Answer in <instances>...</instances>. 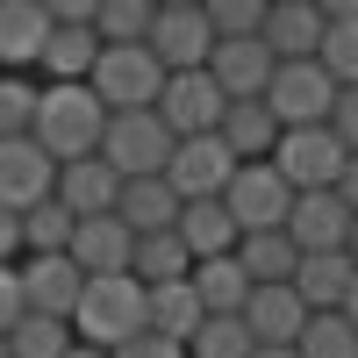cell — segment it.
<instances>
[{
  "label": "cell",
  "mask_w": 358,
  "mask_h": 358,
  "mask_svg": "<svg viewBox=\"0 0 358 358\" xmlns=\"http://www.w3.org/2000/svg\"><path fill=\"white\" fill-rule=\"evenodd\" d=\"M22 236H29V251H72L79 215L50 194V201H36V208H22Z\"/></svg>",
  "instance_id": "32"
},
{
  "label": "cell",
  "mask_w": 358,
  "mask_h": 358,
  "mask_svg": "<svg viewBox=\"0 0 358 358\" xmlns=\"http://www.w3.org/2000/svg\"><path fill=\"white\" fill-rule=\"evenodd\" d=\"M337 72L322 65V57H280L273 86H265V101H273V115L287 129H308V122H330L337 115Z\"/></svg>",
  "instance_id": "5"
},
{
  "label": "cell",
  "mask_w": 358,
  "mask_h": 358,
  "mask_svg": "<svg viewBox=\"0 0 358 358\" xmlns=\"http://www.w3.org/2000/svg\"><path fill=\"white\" fill-rule=\"evenodd\" d=\"M344 315H351V322H358V287H351V301H344Z\"/></svg>",
  "instance_id": "46"
},
{
  "label": "cell",
  "mask_w": 358,
  "mask_h": 358,
  "mask_svg": "<svg viewBox=\"0 0 358 358\" xmlns=\"http://www.w3.org/2000/svg\"><path fill=\"white\" fill-rule=\"evenodd\" d=\"M57 165L36 136H0V208H36L57 194Z\"/></svg>",
  "instance_id": "10"
},
{
  "label": "cell",
  "mask_w": 358,
  "mask_h": 358,
  "mask_svg": "<svg viewBox=\"0 0 358 358\" xmlns=\"http://www.w3.org/2000/svg\"><path fill=\"white\" fill-rule=\"evenodd\" d=\"M194 294H201V308L208 315H244V301H251V273H244V258L236 251H222V258H194Z\"/></svg>",
  "instance_id": "20"
},
{
  "label": "cell",
  "mask_w": 358,
  "mask_h": 358,
  "mask_svg": "<svg viewBox=\"0 0 358 358\" xmlns=\"http://www.w3.org/2000/svg\"><path fill=\"white\" fill-rule=\"evenodd\" d=\"M208 22L222 29V36H265V15H273V0H201Z\"/></svg>",
  "instance_id": "35"
},
{
  "label": "cell",
  "mask_w": 358,
  "mask_h": 358,
  "mask_svg": "<svg viewBox=\"0 0 358 358\" xmlns=\"http://www.w3.org/2000/svg\"><path fill=\"white\" fill-rule=\"evenodd\" d=\"M236 258H244V273L258 287H280V280L301 273V244H294V229H244Z\"/></svg>",
  "instance_id": "26"
},
{
  "label": "cell",
  "mask_w": 358,
  "mask_h": 358,
  "mask_svg": "<svg viewBox=\"0 0 358 358\" xmlns=\"http://www.w3.org/2000/svg\"><path fill=\"white\" fill-rule=\"evenodd\" d=\"M101 50H108V36L94 22H57L50 43H43V79H94Z\"/></svg>",
  "instance_id": "23"
},
{
  "label": "cell",
  "mask_w": 358,
  "mask_h": 358,
  "mask_svg": "<svg viewBox=\"0 0 358 358\" xmlns=\"http://www.w3.org/2000/svg\"><path fill=\"white\" fill-rule=\"evenodd\" d=\"M86 280L94 273H86L72 251H29L22 258V294H29V308H43V315H72Z\"/></svg>",
  "instance_id": "11"
},
{
  "label": "cell",
  "mask_w": 358,
  "mask_h": 358,
  "mask_svg": "<svg viewBox=\"0 0 358 358\" xmlns=\"http://www.w3.org/2000/svg\"><path fill=\"white\" fill-rule=\"evenodd\" d=\"M108 101L94 94L86 79H43V115H36V143L57 158V165H72V158H94L101 151V136H108Z\"/></svg>",
  "instance_id": "1"
},
{
  "label": "cell",
  "mask_w": 358,
  "mask_h": 358,
  "mask_svg": "<svg viewBox=\"0 0 358 358\" xmlns=\"http://www.w3.org/2000/svg\"><path fill=\"white\" fill-rule=\"evenodd\" d=\"M151 22H158V0H101V15H94L108 43H151Z\"/></svg>",
  "instance_id": "34"
},
{
  "label": "cell",
  "mask_w": 358,
  "mask_h": 358,
  "mask_svg": "<svg viewBox=\"0 0 358 358\" xmlns=\"http://www.w3.org/2000/svg\"><path fill=\"white\" fill-rule=\"evenodd\" d=\"M236 165H244V158L229 151V136H222V129H208V136H179V151H172L165 179H172L187 201H208V194H229Z\"/></svg>",
  "instance_id": "9"
},
{
  "label": "cell",
  "mask_w": 358,
  "mask_h": 358,
  "mask_svg": "<svg viewBox=\"0 0 358 358\" xmlns=\"http://www.w3.org/2000/svg\"><path fill=\"white\" fill-rule=\"evenodd\" d=\"M29 236H22V208H0V265H22Z\"/></svg>",
  "instance_id": "39"
},
{
  "label": "cell",
  "mask_w": 358,
  "mask_h": 358,
  "mask_svg": "<svg viewBox=\"0 0 358 358\" xmlns=\"http://www.w3.org/2000/svg\"><path fill=\"white\" fill-rule=\"evenodd\" d=\"M308 308H344L358 287V258L351 251H301V273H294Z\"/></svg>",
  "instance_id": "22"
},
{
  "label": "cell",
  "mask_w": 358,
  "mask_h": 358,
  "mask_svg": "<svg viewBox=\"0 0 358 358\" xmlns=\"http://www.w3.org/2000/svg\"><path fill=\"white\" fill-rule=\"evenodd\" d=\"M251 358H301V344H258Z\"/></svg>",
  "instance_id": "44"
},
{
  "label": "cell",
  "mask_w": 358,
  "mask_h": 358,
  "mask_svg": "<svg viewBox=\"0 0 358 358\" xmlns=\"http://www.w3.org/2000/svg\"><path fill=\"white\" fill-rule=\"evenodd\" d=\"M158 8H201V0H158Z\"/></svg>",
  "instance_id": "47"
},
{
  "label": "cell",
  "mask_w": 358,
  "mask_h": 358,
  "mask_svg": "<svg viewBox=\"0 0 358 358\" xmlns=\"http://www.w3.org/2000/svg\"><path fill=\"white\" fill-rule=\"evenodd\" d=\"M179 236L194 244V258H222L244 244V222H236V208L222 194H208V201H187V215H179Z\"/></svg>",
  "instance_id": "24"
},
{
  "label": "cell",
  "mask_w": 358,
  "mask_h": 358,
  "mask_svg": "<svg viewBox=\"0 0 358 358\" xmlns=\"http://www.w3.org/2000/svg\"><path fill=\"white\" fill-rule=\"evenodd\" d=\"M158 115L179 129V136H208V129H222V115H229V94H222V79L194 65V72H172L165 79V94H158Z\"/></svg>",
  "instance_id": "8"
},
{
  "label": "cell",
  "mask_w": 358,
  "mask_h": 358,
  "mask_svg": "<svg viewBox=\"0 0 358 358\" xmlns=\"http://www.w3.org/2000/svg\"><path fill=\"white\" fill-rule=\"evenodd\" d=\"M72 330L86 344H108V351H122L129 337L151 330V287H143L136 273H94L79 294V308H72Z\"/></svg>",
  "instance_id": "2"
},
{
  "label": "cell",
  "mask_w": 358,
  "mask_h": 358,
  "mask_svg": "<svg viewBox=\"0 0 358 358\" xmlns=\"http://www.w3.org/2000/svg\"><path fill=\"white\" fill-rule=\"evenodd\" d=\"M8 344H15V358H65V351L79 344V330H72V315H43V308H29L15 330H8Z\"/></svg>",
  "instance_id": "29"
},
{
  "label": "cell",
  "mask_w": 358,
  "mask_h": 358,
  "mask_svg": "<svg viewBox=\"0 0 358 358\" xmlns=\"http://www.w3.org/2000/svg\"><path fill=\"white\" fill-rule=\"evenodd\" d=\"M115 358H194V351L179 344V337H165V330H143V337H129Z\"/></svg>",
  "instance_id": "38"
},
{
  "label": "cell",
  "mask_w": 358,
  "mask_h": 358,
  "mask_svg": "<svg viewBox=\"0 0 358 358\" xmlns=\"http://www.w3.org/2000/svg\"><path fill=\"white\" fill-rule=\"evenodd\" d=\"M129 273H136L143 287H158V280H187V273H194V244H187L179 229H143Z\"/></svg>",
  "instance_id": "27"
},
{
  "label": "cell",
  "mask_w": 358,
  "mask_h": 358,
  "mask_svg": "<svg viewBox=\"0 0 358 358\" xmlns=\"http://www.w3.org/2000/svg\"><path fill=\"white\" fill-rule=\"evenodd\" d=\"M273 165L294 179V194H315V187H337L344 165H351V143L330 129V122H308V129H287Z\"/></svg>",
  "instance_id": "6"
},
{
  "label": "cell",
  "mask_w": 358,
  "mask_h": 358,
  "mask_svg": "<svg viewBox=\"0 0 358 358\" xmlns=\"http://www.w3.org/2000/svg\"><path fill=\"white\" fill-rule=\"evenodd\" d=\"M330 129L351 143V151H358V86H344V94H337V115H330Z\"/></svg>",
  "instance_id": "40"
},
{
  "label": "cell",
  "mask_w": 358,
  "mask_h": 358,
  "mask_svg": "<svg viewBox=\"0 0 358 358\" xmlns=\"http://www.w3.org/2000/svg\"><path fill=\"white\" fill-rule=\"evenodd\" d=\"M215 43H222V29L208 22V8H158V22H151V50L165 57L172 72L208 65V57H215Z\"/></svg>",
  "instance_id": "12"
},
{
  "label": "cell",
  "mask_w": 358,
  "mask_h": 358,
  "mask_svg": "<svg viewBox=\"0 0 358 358\" xmlns=\"http://www.w3.org/2000/svg\"><path fill=\"white\" fill-rule=\"evenodd\" d=\"M337 194H344V201L358 208V151H351V165H344V179H337Z\"/></svg>",
  "instance_id": "43"
},
{
  "label": "cell",
  "mask_w": 358,
  "mask_h": 358,
  "mask_svg": "<svg viewBox=\"0 0 358 358\" xmlns=\"http://www.w3.org/2000/svg\"><path fill=\"white\" fill-rule=\"evenodd\" d=\"M308 301H301V287L280 280V287H251V301H244V322H251V337L258 344H294L308 330Z\"/></svg>",
  "instance_id": "18"
},
{
  "label": "cell",
  "mask_w": 358,
  "mask_h": 358,
  "mask_svg": "<svg viewBox=\"0 0 358 358\" xmlns=\"http://www.w3.org/2000/svg\"><path fill=\"white\" fill-rule=\"evenodd\" d=\"M65 358H115V351H108V344H86V337H79V344H72Z\"/></svg>",
  "instance_id": "45"
},
{
  "label": "cell",
  "mask_w": 358,
  "mask_h": 358,
  "mask_svg": "<svg viewBox=\"0 0 358 358\" xmlns=\"http://www.w3.org/2000/svg\"><path fill=\"white\" fill-rule=\"evenodd\" d=\"M315 8L330 15V22H358V0H315Z\"/></svg>",
  "instance_id": "42"
},
{
  "label": "cell",
  "mask_w": 358,
  "mask_h": 358,
  "mask_svg": "<svg viewBox=\"0 0 358 358\" xmlns=\"http://www.w3.org/2000/svg\"><path fill=\"white\" fill-rule=\"evenodd\" d=\"M29 315V294H22V265H0V337Z\"/></svg>",
  "instance_id": "37"
},
{
  "label": "cell",
  "mask_w": 358,
  "mask_h": 358,
  "mask_svg": "<svg viewBox=\"0 0 358 358\" xmlns=\"http://www.w3.org/2000/svg\"><path fill=\"white\" fill-rule=\"evenodd\" d=\"M165 79H172V65H165V57H158L151 43H108L86 86H94V94H101L108 108H158Z\"/></svg>",
  "instance_id": "4"
},
{
  "label": "cell",
  "mask_w": 358,
  "mask_h": 358,
  "mask_svg": "<svg viewBox=\"0 0 358 358\" xmlns=\"http://www.w3.org/2000/svg\"><path fill=\"white\" fill-rule=\"evenodd\" d=\"M122 187H129V172H115L101 151L72 158L65 172H57V201H65L72 215H115V208H122Z\"/></svg>",
  "instance_id": "16"
},
{
  "label": "cell",
  "mask_w": 358,
  "mask_h": 358,
  "mask_svg": "<svg viewBox=\"0 0 358 358\" xmlns=\"http://www.w3.org/2000/svg\"><path fill=\"white\" fill-rule=\"evenodd\" d=\"M187 351H194V358H251L258 337H251V322H244V315H208L201 330L187 337Z\"/></svg>",
  "instance_id": "33"
},
{
  "label": "cell",
  "mask_w": 358,
  "mask_h": 358,
  "mask_svg": "<svg viewBox=\"0 0 358 358\" xmlns=\"http://www.w3.org/2000/svg\"><path fill=\"white\" fill-rule=\"evenodd\" d=\"M201 322H208V308H201L194 280H158V287H151V330H165V337L187 344Z\"/></svg>",
  "instance_id": "28"
},
{
  "label": "cell",
  "mask_w": 358,
  "mask_h": 358,
  "mask_svg": "<svg viewBox=\"0 0 358 358\" xmlns=\"http://www.w3.org/2000/svg\"><path fill=\"white\" fill-rule=\"evenodd\" d=\"M222 201L236 208V222H244V229H287V215H294V179H287L273 158H244Z\"/></svg>",
  "instance_id": "7"
},
{
  "label": "cell",
  "mask_w": 358,
  "mask_h": 358,
  "mask_svg": "<svg viewBox=\"0 0 358 358\" xmlns=\"http://www.w3.org/2000/svg\"><path fill=\"white\" fill-rule=\"evenodd\" d=\"M208 72L222 79L229 101H265V86H273L280 57H273V43H265V36H222L215 57H208Z\"/></svg>",
  "instance_id": "13"
},
{
  "label": "cell",
  "mask_w": 358,
  "mask_h": 358,
  "mask_svg": "<svg viewBox=\"0 0 358 358\" xmlns=\"http://www.w3.org/2000/svg\"><path fill=\"white\" fill-rule=\"evenodd\" d=\"M294 344H301V358H358V322L344 308H315Z\"/></svg>",
  "instance_id": "30"
},
{
  "label": "cell",
  "mask_w": 358,
  "mask_h": 358,
  "mask_svg": "<svg viewBox=\"0 0 358 358\" xmlns=\"http://www.w3.org/2000/svg\"><path fill=\"white\" fill-rule=\"evenodd\" d=\"M351 222H358V208H351L337 187L294 194V215H287V229H294V244H301V251H344V244H351Z\"/></svg>",
  "instance_id": "14"
},
{
  "label": "cell",
  "mask_w": 358,
  "mask_h": 358,
  "mask_svg": "<svg viewBox=\"0 0 358 358\" xmlns=\"http://www.w3.org/2000/svg\"><path fill=\"white\" fill-rule=\"evenodd\" d=\"M43 115V86L29 72H0V136H36Z\"/></svg>",
  "instance_id": "31"
},
{
  "label": "cell",
  "mask_w": 358,
  "mask_h": 358,
  "mask_svg": "<svg viewBox=\"0 0 358 358\" xmlns=\"http://www.w3.org/2000/svg\"><path fill=\"white\" fill-rule=\"evenodd\" d=\"M0 358H15V344H8V337H0Z\"/></svg>",
  "instance_id": "49"
},
{
  "label": "cell",
  "mask_w": 358,
  "mask_h": 358,
  "mask_svg": "<svg viewBox=\"0 0 358 358\" xmlns=\"http://www.w3.org/2000/svg\"><path fill=\"white\" fill-rule=\"evenodd\" d=\"M50 0H0V65L8 72H29V65H43V43H50Z\"/></svg>",
  "instance_id": "15"
},
{
  "label": "cell",
  "mask_w": 358,
  "mask_h": 358,
  "mask_svg": "<svg viewBox=\"0 0 358 358\" xmlns=\"http://www.w3.org/2000/svg\"><path fill=\"white\" fill-rule=\"evenodd\" d=\"M50 15H57V22H94L101 0H50Z\"/></svg>",
  "instance_id": "41"
},
{
  "label": "cell",
  "mask_w": 358,
  "mask_h": 358,
  "mask_svg": "<svg viewBox=\"0 0 358 358\" xmlns=\"http://www.w3.org/2000/svg\"><path fill=\"white\" fill-rule=\"evenodd\" d=\"M222 136H229V151H236V158H273V151H280V136H287V122L273 115V101H229Z\"/></svg>",
  "instance_id": "25"
},
{
  "label": "cell",
  "mask_w": 358,
  "mask_h": 358,
  "mask_svg": "<svg viewBox=\"0 0 358 358\" xmlns=\"http://www.w3.org/2000/svg\"><path fill=\"white\" fill-rule=\"evenodd\" d=\"M172 151H179V129L165 122L158 108H115L108 115V136H101V158L115 165V172H165L172 165Z\"/></svg>",
  "instance_id": "3"
},
{
  "label": "cell",
  "mask_w": 358,
  "mask_h": 358,
  "mask_svg": "<svg viewBox=\"0 0 358 358\" xmlns=\"http://www.w3.org/2000/svg\"><path fill=\"white\" fill-rule=\"evenodd\" d=\"M136 236L143 229L122 222V208H115V215H79L72 258L86 265V273H129V265H136Z\"/></svg>",
  "instance_id": "17"
},
{
  "label": "cell",
  "mask_w": 358,
  "mask_h": 358,
  "mask_svg": "<svg viewBox=\"0 0 358 358\" xmlns=\"http://www.w3.org/2000/svg\"><path fill=\"white\" fill-rule=\"evenodd\" d=\"M344 251H351V258H358V222H351V244H344Z\"/></svg>",
  "instance_id": "48"
},
{
  "label": "cell",
  "mask_w": 358,
  "mask_h": 358,
  "mask_svg": "<svg viewBox=\"0 0 358 358\" xmlns=\"http://www.w3.org/2000/svg\"><path fill=\"white\" fill-rule=\"evenodd\" d=\"M0 72H8V65H0Z\"/></svg>",
  "instance_id": "50"
},
{
  "label": "cell",
  "mask_w": 358,
  "mask_h": 358,
  "mask_svg": "<svg viewBox=\"0 0 358 358\" xmlns=\"http://www.w3.org/2000/svg\"><path fill=\"white\" fill-rule=\"evenodd\" d=\"M315 57L337 72V86H358V22H330V36H322Z\"/></svg>",
  "instance_id": "36"
},
{
  "label": "cell",
  "mask_w": 358,
  "mask_h": 358,
  "mask_svg": "<svg viewBox=\"0 0 358 358\" xmlns=\"http://www.w3.org/2000/svg\"><path fill=\"white\" fill-rule=\"evenodd\" d=\"M322 36H330V15H322L315 0H273V15H265V43H273V57H315Z\"/></svg>",
  "instance_id": "19"
},
{
  "label": "cell",
  "mask_w": 358,
  "mask_h": 358,
  "mask_svg": "<svg viewBox=\"0 0 358 358\" xmlns=\"http://www.w3.org/2000/svg\"><path fill=\"white\" fill-rule=\"evenodd\" d=\"M179 215H187V194L165 172H136L122 187V222L129 229H179Z\"/></svg>",
  "instance_id": "21"
}]
</instances>
